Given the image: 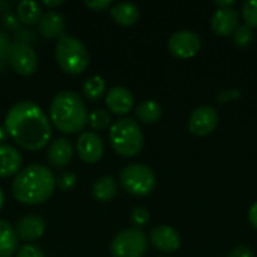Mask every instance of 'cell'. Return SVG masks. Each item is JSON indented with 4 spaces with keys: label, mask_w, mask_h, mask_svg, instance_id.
Segmentation results:
<instances>
[{
    "label": "cell",
    "mask_w": 257,
    "mask_h": 257,
    "mask_svg": "<svg viewBox=\"0 0 257 257\" xmlns=\"http://www.w3.org/2000/svg\"><path fill=\"white\" fill-rule=\"evenodd\" d=\"M5 128L9 137L27 151H41L51 139L48 116L32 101L14 104L5 117Z\"/></svg>",
    "instance_id": "6da1fadb"
},
{
    "label": "cell",
    "mask_w": 257,
    "mask_h": 257,
    "mask_svg": "<svg viewBox=\"0 0 257 257\" xmlns=\"http://www.w3.org/2000/svg\"><path fill=\"white\" fill-rule=\"evenodd\" d=\"M56 190L53 172L42 164H30L21 169L12 181V194L17 202L29 206L47 202Z\"/></svg>",
    "instance_id": "7a4b0ae2"
},
{
    "label": "cell",
    "mask_w": 257,
    "mask_h": 257,
    "mask_svg": "<svg viewBox=\"0 0 257 257\" xmlns=\"http://www.w3.org/2000/svg\"><path fill=\"white\" fill-rule=\"evenodd\" d=\"M87 110L81 96L71 90L59 92L50 104V122L65 134H74L84 130L87 123Z\"/></svg>",
    "instance_id": "3957f363"
},
{
    "label": "cell",
    "mask_w": 257,
    "mask_h": 257,
    "mask_svg": "<svg viewBox=\"0 0 257 257\" xmlns=\"http://www.w3.org/2000/svg\"><path fill=\"white\" fill-rule=\"evenodd\" d=\"M111 148L122 157H136L145 143V137L139 123L131 117H123L111 123L108 133Z\"/></svg>",
    "instance_id": "277c9868"
},
{
    "label": "cell",
    "mask_w": 257,
    "mask_h": 257,
    "mask_svg": "<svg viewBox=\"0 0 257 257\" xmlns=\"http://www.w3.org/2000/svg\"><path fill=\"white\" fill-rule=\"evenodd\" d=\"M56 60L59 66L71 75H78L89 66V51L86 45L75 36L63 35L56 41Z\"/></svg>",
    "instance_id": "5b68a950"
},
{
    "label": "cell",
    "mask_w": 257,
    "mask_h": 257,
    "mask_svg": "<svg viewBox=\"0 0 257 257\" xmlns=\"http://www.w3.org/2000/svg\"><path fill=\"white\" fill-rule=\"evenodd\" d=\"M155 184L154 172L145 164H130L120 172V185L131 196L145 197L154 191Z\"/></svg>",
    "instance_id": "8992f818"
},
{
    "label": "cell",
    "mask_w": 257,
    "mask_h": 257,
    "mask_svg": "<svg viewBox=\"0 0 257 257\" xmlns=\"http://www.w3.org/2000/svg\"><path fill=\"white\" fill-rule=\"evenodd\" d=\"M148 250V238L142 229H125L119 232L110 245L113 257H143Z\"/></svg>",
    "instance_id": "52a82bcc"
},
{
    "label": "cell",
    "mask_w": 257,
    "mask_h": 257,
    "mask_svg": "<svg viewBox=\"0 0 257 257\" xmlns=\"http://www.w3.org/2000/svg\"><path fill=\"white\" fill-rule=\"evenodd\" d=\"M8 60L14 71L20 75L29 77L38 69V57L33 48L23 41H14L8 48Z\"/></svg>",
    "instance_id": "ba28073f"
},
{
    "label": "cell",
    "mask_w": 257,
    "mask_h": 257,
    "mask_svg": "<svg viewBox=\"0 0 257 257\" xmlns=\"http://www.w3.org/2000/svg\"><path fill=\"white\" fill-rule=\"evenodd\" d=\"M169 51L178 59H191L194 57L202 47L200 36L193 30H179L175 32L169 39Z\"/></svg>",
    "instance_id": "9c48e42d"
},
{
    "label": "cell",
    "mask_w": 257,
    "mask_h": 257,
    "mask_svg": "<svg viewBox=\"0 0 257 257\" xmlns=\"http://www.w3.org/2000/svg\"><path fill=\"white\" fill-rule=\"evenodd\" d=\"M218 120L220 116L215 108L209 105H202L193 110L188 120V130L193 136L205 137L209 136L218 126Z\"/></svg>",
    "instance_id": "30bf717a"
},
{
    "label": "cell",
    "mask_w": 257,
    "mask_h": 257,
    "mask_svg": "<svg viewBox=\"0 0 257 257\" xmlns=\"http://www.w3.org/2000/svg\"><path fill=\"white\" fill-rule=\"evenodd\" d=\"M104 140L95 131H84L78 136L75 151L81 161L93 164L98 163L104 155Z\"/></svg>",
    "instance_id": "8fae6325"
},
{
    "label": "cell",
    "mask_w": 257,
    "mask_h": 257,
    "mask_svg": "<svg viewBox=\"0 0 257 257\" xmlns=\"http://www.w3.org/2000/svg\"><path fill=\"white\" fill-rule=\"evenodd\" d=\"M239 26V12L235 8H218L211 18V29L218 36H230Z\"/></svg>",
    "instance_id": "7c38bea8"
},
{
    "label": "cell",
    "mask_w": 257,
    "mask_h": 257,
    "mask_svg": "<svg viewBox=\"0 0 257 257\" xmlns=\"http://www.w3.org/2000/svg\"><path fill=\"white\" fill-rule=\"evenodd\" d=\"M151 244L163 251V253H173L181 247V236L176 229L167 224L157 226L151 230Z\"/></svg>",
    "instance_id": "4fadbf2b"
},
{
    "label": "cell",
    "mask_w": 257,
    "mask_h": 257,
    "mask_svg": "<svg viewBox=\"0 0 257 257\" xmlns=\"http://www.w3.org/2000/svg\"><path fill=\"white\" fill-rule=\"evenodd\" d=\"M74 157V148L72 143L65 139H56L53 143H50L48 151H47V160L48 163L56 167V169H65L71 164Z\"/></svg>",
    "instance_id": "5bb4252c"
},
{
    "label": "cell",
    "mask_w": 257,
    "mask_h": 257,
    "mask_svg": "<svg viewBox=\"0 0 257 257\" xmlns=\"http://www.w3.org/2000/svg\"><path fill=\"white\" fill-rule=\"evenodd\" d=\"M105 104L114 114H126L134 107L133 93L122 86H114L105 93Z\"/></svg>",
    "instance_id": "9a60e30c"
},
{
    "label": "cell",
    "mask_w": 257,
    "mask_h": 257,
    "mask_svg": "<svg viewBox=\"0 0 257 257\" xmlns=\"http://www.w3.org/2000/svg\"><path fill=\"white\" fill-rule=\"evenodd\" d=\"M15 233L23 241H36L45 233V221L41 215L29 214L17 223Z\"/></svg>",
    "instance_id": "2e32d148"
},
{
    "label": "cell",
    "mask_w": 257,
    "mask_h": 257,
    "mask_svg": "<svg viewBox=\"0 0 257 257\" xmlns=\"http://www.w3.org/2000/svg\"><path fill=\"white\" fill-rule=\"evenodd\" d=\"M38 29L41 35L47 39H59L60 36L65 35V17L60 12L56 11H48L42 14Z\"/></svg>",
    "instance_id": "e0dca14e"
},
{
    "label": "cell",
    "mask_w": 257,
    "mask_h": 257,
    "mask_svg": "<svg viewBox=\"0 0 257 257\" xmlns=\"http://www.w3.org/2000/svg\"><path fill=\"white\" fill-rule=\"evenodd\" d=\"M23 157L14 146L0 145V178H11L21 170Z\"/></svg>",
    "instance_id": "ac0fdd59"
},
{
    "label": "cell",
    "mask_w": 257,
    "mask_h": 257,
    "mask_svg": "<svg viewBox=\"0 0 257 257\" xmlns=\"http://www.w3.org/2000/svg\"><path fill=\"white\" fill-rule=\"evenodd\" d=\"M110 14L113 20L120 26H133L137 23L140 17V9L136 3L131 2H120L110 8Z\"/></svg>",
    "instance_id": "d6986e66"
},
{
    "label": "cell",
    "mask_w": 257,
    "mask_h": 257,
    "mask_svg": "<svg viewBox=\"0 0 257 257\" xmlns=\"http://www.w3.org/2000/svg\"><path fill=\"white\" fill-rule=\"evenodd\" d=\"M18 250V236L15 229L5 221L0 220V257H12Z\"/></svg>",
    "instance_id": "ffe728a7"
},
{
    "label": "cell",
    "mask_w": 257,
    "mask_h": 257,
    "mask_svg": "<svg viewBox=\"0 0 257 257\" xmlns=\"http://www.w3.org/2000/svg\"><path fill=\"white\" fill-rule=\"evenodd\" d=\"M42 17L41 5L32 0H23L17 5V18L20 23L32 26L38 24Z\"/></svg>",
    "instance_id": "44dd1931"
},
{
    "label": "cell",
    "mask_w": 257,
    "mask_h": 257,
    "mask_svg": "<svg viewBox=\"0 0 257 257\" xmlns=\"http://www.w3.org/2000/svg\"><path fill=\"white\" fill-rule=\"evenodd\" d=\"M117 194V182L111 176H102L92 185V196L98 202H110Z\"/></svg>",
    "instance_id": "7402d4cb"
},
{
    "label": "cell",
    "mask_w": 257,
    "mask_h": 257,
    "mask_svg": "<svg viewBox=\"0 0 257 257\" xmlns=\"http://www.w3.org/2000/svg\"><path fill=\"white\" fill-rule=\"evenodd\" d=\"M163 114V108L157 101L148 99L143 101L137 108H136V117L143 122V123H155L160 120Z\"/></svg>",
    "instance_id": "603a6c76"
},
{
    "label": "cell",
    "mask_w": 257,
    "mask_h": 257,
    "mask_svg": "<svg viewBox=\"0 0 257 257\" xmlns=\"http://www.w3.org/2000/svg\"><path fill=\"white\" fill-rule=\"evenodd\" d=\"M83 95L90 101H98L105 95V80L99 75H93L83 83Z\"/></svg>",
    "instance_id": "cb8c5ba5"
},
{
    "label": "cell",
    "mask_w": 257,
    "mask_h": 257,
    "mask_svg": "<svg viewBox=\"0 0 257 257\" xmlns=\"http://www.w3.org/2000/svg\"><path fill=\"white\" fill-rule=\"evenodd\" d=\"M87 123L96 131H104L108 126H111V117H110L108 111L96 108V110L90 111V114L87 116Z\"/></svg>",
    "instance_id": "d4e9b609"
},
{
    "label": "cell",
    "mask_w": 257,
    "mask_h": 257,
    "mask_svg": "<svg viewBox=\"0 0 257 257\" xmlns=\"http://www.w3.org/2000/svg\"><path fill=\"white\" fill-rule=\"evenodd\" d=\"M242 18L245 26L250 29H257V0H245L242 3Z\"/></svg>",
    "instance_id": "484cf974"
},
{
    "label": "cell",
    "mask_w": 257,
    "mask_h": 257,
    "mask_svg": "<svg viewBox=\"0 0 257 257\" xmlns=\"http://www.w3.org/2000/svg\"><path fill=\"white\" fill-rule=\"evenodd\" d=\"M254 39V33L253 29H250L248 26H238V29L233 33V42L239 47V48H245L248 47Z\"/></svg>",
    "instance_id": "4316f807"
},
{
    "label": "cell",
    "mask_w": 257,
    "mask_h": 257,
    "mask_svg": "<svg viewBox=\"0 0 257 257\" xmlns=\"http://www.w3.org/2000/svg\"><path fill=\"white\" fill-rule=\"evenodd\" d=\"M77 185V176L71 172H63L56 178V187H59L62 191H69Z\"/></svg>",
    "instance_id": "83f0119b"
},
{
    "label": "cell",
    "mask_w": 257,
    "mask_h": 257,
    "mask_svg": "<svg viewBox=\"0 0 257 257\" xmlns=\"http://www.w3.org/2000/svg\"><path fill=\"white\" fill-rule=\"evenodd\" d=\"M149 220H151V214H149V211L145 206H137V208L133 209V212H131V221L137 226V229L146 226L149 223Z\"/></svg>",
    "instance_id": "f1b7e54d"
},
{
    "label": "cell",
    "mask_w": 257,
    "mask_h": 257,
    "mask_svg": "<svg viewBox=\"0 0 257 257\" xmlns=\"http://www.w3.org/2000/svg\"><path fill=\"white\" fill-rule=\"evenodd\" d=\"M15 257H45L44 251L33 244H24L15 253Z\"/></svg>",
    "instance_id": "f546056e"
},
{
    "label": "cell",
    "mask_w": 257,
    "mask_h": 257,
    "mask_svg": "<svg viewBox=\"0 0 257 257\" xmlns=\"http://www.w3.org/2000/svg\"><path fill=\"white\" fill-rule=\"evenodd\" d=\"M84 5L95 12H102V11L111 8V0H93V2H86Z\"/></svg>",
    "instance_id": "4dcf8cb0"
},
{
    "label": "cell",
    "mask_w": 257,
    "mask_h": 257,
    "mask_svg": "<svg viewBox=\"0 0 257 257\" xmlns=\"http://www.w3.org/2000/svg\"><path fill=\"white\" fill-rule=\"evenodd\" d=\"M229 257H254V253H253V250H251L250 247H247V245H238V247H235V248L230 251Z\"/></svg>",
    "instance_id": "1f68e13d"
},
{
    "label": "cell",
    "mask_w": 257,
    "mask_h": 257,
    "mask_svg": "<svg viewBox=\"0 0 257 257\" xmlns=\"http://www.w3.org/2000/svg\"><path fill=\"white\" fill-rule=\"evenodd\" d=\"M9 39H8V35L3 32V30H0V62H2V59H8V48H9Z\"/></svg>",
    "instance_id": "d6a6232c"
},
{
    "label": "cell",
    "mask_w": 257,
    "mask_h": 257,
    "mask_svg": "<svg viewBox=\"0 0 257 257\" xmlns=\"http://www.w3.org/2000/svg\"><path fill=\"white\" fill-rule=\"evenodd\" d=\"M248 220H250V224L257 229V202L256 203H253V206L250 208V211H248Z\"/></svg>",
    "instance_id": "836d02e7"
},
{
    "label": "cell",
    "mask_w": 257,
    "mask_h": 257,
    "mask_svg": "<svg viewBox=\"0 0 257 257\" xmlns=\"http://www.w3.org/2000/svg\"><path fill=\"white\" fill-rule=\"evenodd\" d=\"M215 6L218 8H233L235 6V0H217L215 2Z\"/></svg>",
    "instance_id": "e575fe53"
},
{
    "label": "cell",
    "mask_w": 257,
    "mask_h": 257,
    "mask_svg": "<svg viewBox=\"0 0 257 257\" xmlns=\"http://www.w3.org/2000/svg\"><path fill=\"white\" fill-rule=\"evenodd\" d=\"M8 131H6V128H5V125H0V145H3V142L8 139Z\"/></svg>",
    "instance_id": "d590c367"
},
{
    "label": "cell",
    "mask_w": 257,
    "mask_h": 257,
    "mask_svg": "<svg viewBox=\"0 0 257 257\" xmlns=\"http://www.w3.org/2000/svg\"><path fill=\"white\" fill-rule=\"evenodd\" d=\"M63 2L62 0H56V2H51V0H44L42 2V5L44 6H48V8H54V6H59V5H62Z\"/></svg>",
    "instance_id": "8d00e7d4"
},
{
    "label": "cell",
    "mask_w": 257,
    "mask_h": 257,
    "mask_svg": "<svg viewBox=\"0 0 257 257\" xmlns=\"http://www.w3.org/2000/svg\"><path fill=\"white\" fill-rule=\"evenodd\" d=\"M3 203H5V193H3V190H2V187H0V211H2V208H3Z\"/></svg>",
    "instance_id": "74e56055"
}]
</instances>
